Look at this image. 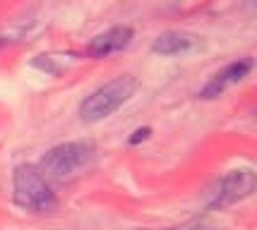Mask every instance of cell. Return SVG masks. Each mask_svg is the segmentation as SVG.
Segmentation results:
<instances>
[{
    "label": "cell",
    "mask_w": 257,
    "mask_h": 230,
    "mask_svg": "<svg viewBox=\"0 0 257 230\" xmlns=\"http://www.w3.org/2000/svg\"><path fill=\"white\" fill-rule=\"evenodd\" d=\"M252 58H240V60H233V63H228L224 70H219L216 75L202 87L200 91V99L202 101H214L219 99L221 94H224L228 87H233L238 82H243L250 72H252Z\"/></svg>",
    "instance_id": "5"
},
{
    "label": "cell",
    "mask_w": 257,
    "mask_h": 230,
    "mask_svg": "<svg viewBox=\"0 0 257 230\" xmlns=\"http://www.w3.org/2000/svg\"><path fill=\"white\" fill-rule=\"evenodd\" d=\"M257 189V175L252 168H235L231 173H226L216 185L212 187L209 192V199H207V208L212 211H221V208H228L243 201V199L252 197Z\"/></svg>",
    "instance_id": "4"
},
{
    "label": "cell",
    "mask_w": 257,
    "mask_h": 230,
    "mask_svg": "<svg viewBox=\"0 0 257 230\" xmlns=\"http://www.w3.org/2000/svg\"><path fill=\"white\" fill-rule=\"evenodd\" d=\"M140 87L137 77L133 75H120L106 82L103 87L94 89L89 96H84V101L79 103V120L94 125L106 118H111L118 108H123L127 101L135 96V91Z\"/></svg>",
    "instance_id": "2"
},
{
    "label": "cell",
    "mask_w": 257,
    "mask_h": 230,
    "mask_svg": "<svg viewBox=\"0 0 257 230\" xmlns=\"http://www.w3.org/2000/svg\"><path fill=\"white\" fill-rule=\"evenodd\" d=\"M12 199L32 213H53L58 208V194L48 185L46 175L32 163H22L12 173Z\"/></svg>",
    "instance_id": "1"
},
{
    "label": "cell",
    "mask_w": 257,
    "mask_h": 230,
    "mask_svg": "<svg viewBox=\"0 0 257 230\" xmlns=\"http://www.w3.org/2000/svg\"><path fill=\"white\" fill-rule=\"evenodd\" d=\"M10 44V39H5V36H0V48H5V46Z\"/></svg>",
    "instance_id": "10"
},
{
    "label": "cell",
    "mask_w": 257,
    "mask_h": 230,
    "mask_svg": "<svg viewBox=\"0 0 257 230\" xmlns=\"http://www.w3.org/2000/svg\"><path fill=\"white\" fill-rule=\"evenodd\" d=\"M140 230H214V225L202 218H195L183 223V225H173V228H140Z\"/></svg>",
    "instance_id": "8"
},
{
    "label": "cell",
    "mask_w": 257,
    "mask_h": 230,
    "mask_svg": "<svg viewBox=\"0 0 257 230\" xmlns=\"http://www.w3.org/2000/svg\"><path fill=\"white\" fill-rule=\"evenodd\" d=\"M200 46V36L190 32H166L154 39L152 44V53L154 55H164V58H171V55H185L195 51Z\"/></svg>",
    "instance_id": "7"
},
{
    "label": "cell",
    "mask_w": 257,
    "mask_h": 230,
    "mask_svg": "<svg viewBox=\"0 0 257 230\" xmlns=\"http://www.w3.org/2000/svg\"><path fill=\"white\" fill-rule=\"evenodd\" d=\"M149 134H152V127H137L133 132V137H130V144H140V142H147L149 139Z\"/></svg>",
    "instance_id": "9"
},
{
    "label": "cell",
    "mask_w": 257,
    "mask_h": 230,
    "mask_svg": "<svg viewBox=\"0 0 257 230\" xmlns=\"http://www.w3.org/2000/svg\"><path fill=\"white\" fill-rule=\"evenodd\" d=\"M135 39V29L127 27V24H120V27H113L108 32L94 36L89 44V55L91 58H108L113 53H120L123 48L133 44Z\"/></svg>",
    "instance_id": "6"
},
{
    "label": "cell",
    "mask_w": 257,
    "mask_h": 230,
    "mask_svg": "<svg viewBox=\"0 0 257 230\" xmlns=\"http://www.w3.org/2000/svg\"><path fill=\"white\" fill-rule=\"evenodd\" d=\"M94 158H96V146L87 139H79V142H65L48 149L36 168L48 177L70 180V177L84 173L94 163Z\"/></svg>",
    "instance_id": "3"
}]
</instances>
